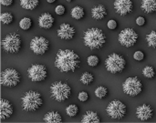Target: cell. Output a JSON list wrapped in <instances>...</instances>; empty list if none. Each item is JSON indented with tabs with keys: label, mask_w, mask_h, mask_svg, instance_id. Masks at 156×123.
<instances>
[{
	"label": "cell",
	"mask_w": 156,
	"mask_h": 123,
	"mask_svg": "<svg viewBox=\"0 0 156 123\" xmlns=\"http://www.w3.org/2000/svg\"><path fill=\"white\" fill-rule=\"evenodd\" d=\"M28 78L33 82H40L45 80L47 78L48 72L47 69L44 65L41 64H34L27 70Z\"/></svg>",
	"instance_id": "11"
},
{
	"label": "cell",
	"mask_w": 156,
	"mask_h": 123,
	"mask_svg": "<svg viewBox=\"0 0 156 123\" xmlns=\"http://www.w3.org/2000/svg\"><path fill=\"white\" fill-rule=\"evenodd\" d=\"M141 8L145 13H154L156 11V0H142Z\"/></svg>",
	"instance_id": "20"
},
{
	"label": "cell",
	"mask_w": 156,
	"mask_h": 123,
	"mask_svg": "<svg viewBox=\"0 0 156 123\" xmlns=\"http://www.w3.org/2000/svg\"><path fill=\"white\" fill-rule=\"evenodd\" d=\"M20 81L19 73L14 69H6L2 72L1 75V83L5 87H15Z\"/></svg>",
	"instance_id": "10"
},
{
	"label": "cell",
	"mask_w": 156,
	"mask_h": 123,
	"mask_svg": "<svg viewBox=\"0 0 156 123\" xmlns=\"http://www.w3.org/2000/svg\"><path fill=\"white\" fill-rule=\"evenodd\" d=\"M0 19H1V22L5 25H9L13 22V16L11 13H8V12H4L1 14V16H0Z\"/></svg>",
	"instance_id": "26"
},
{
	"label": "cell",
	"mask_w": 156,
	"mask_h": 123,
	"mask_svg": "<svg viewBox=\"0 0 156 123\" xmlns=\"http://www.w3.org/2000/svg\"><path fill=\"white\" fill-rule=\"evenodd\" d=\"M125 66H126V61L124 58L116 53L111 54L105 60L106 69L112 74L121 73L125 69Z\"/></svg>",
	"instance_id": "5"
},
{
	"label": "cell",
	"mask_w": 156,
	"mask_h": 123,
	"mask_svg": "<svg viewBox=\"0 0 156 123\" xmlns=\"http://www.w3.org/2000/svg\"><path fill=\"white\" fill-rule=\"evenodd\" d=\"M0 114H1V121L6 120L11 117L13 114V106L12 104L5 99L1 100L0 102Z\"/></svg>",
	"instance_id": "16"
},
{
	"label": "cell",
	"mask_w": 156,
	"mask_h": 123,
	"mask_svg": "<svg viewBox=\"0 0 156 123\" xmlns=\"http://www.w3.org/2000/svg\"><path fill=\"white\" fill-rule=\"evenodd\" d=\"M118 39L122 46L131 47L136 44L138 40V34L133 28H125L121 31Z\"/></svg>",
	"instance_id": "9"
},
{
	"label": "cell",
	"mask_w": 156,
	"mask_h": 123,
	"mask_svg": "<svg viewBox=\"0 0 156 123\" xmlns=\"http://www.w3.org/2000/svg\"><path fill=\"white\" fill-rule=\"evenodd\" d=\"M107 26H108V27H109L110 29L113 30V29H116V28H117V26H118V24H117V22H116L115 20L112 19V20H110V21L108 22Z\"/></svg>",
	"instance_id": "35"
},
{
	"label": "cell",
	"mask_w": 156,
	"mask_h": 123,
	"mask_svg": "<svg viewBox=\"0 0 156 123\" xmlns=\"http://www.w3.org/2000/svg\"><path fill=\"white\" fill-rule=\"evenodd\" d=\"M66 1H68V2H70V1H72V0H66Z\"/></svg>",
	"instance_id": "39"
},
{
	"label": "cell",
	"mask_w": 156,
	"mask_h": 123,
	"mask_svg": "<svg viewBox=\"0 0 156 123\" xmlns=\"http://www.w3.org/2000/svg\"><path fill=\"white\" fill-rule=\"evenodd\" d=\"M2 47L8 53H17L21 47V38L17 34L10 33L2 40Z\"/></svg>",
	"instance_id": "6"
},
{
	"label": "cell",
	"mask_w": 156,
	"mask_h": 123,
	"mask_svg": "<svg viewBox=\"0 0 156 123\" xmlns=\"http://www.w3.org/2000/svg\"><path fill=\"white\" fill-rule=\"evenodd\" d=\"M79 100H80V101H82V102L87 101V100H89V94H88L86 91H81V92H80V94H79Z\"/></svg>",
	"instance_id": "33"
},
{
	"label": "cell",
	"mask_w": 156,
	"mask_h": 123,
	"mask_svg": "<svg viewBox=\"0 0 156 123\" xmlns=\"http://www.w3.org/2000/svg\"><path fill=\"white\" fill-rule=\"evenodd\" d=\"M83 41L85 46L88 47L89 48L99 49L104 46L106 42V37L101 29L97 27H92L88 29L84 33Z\"/></svg>",
	"instance_id": "2"
},
{
	"label": "cell",
	"mask_w": 156,
	"mask_h": 123,
	"mask_svg": "<svg viewBox=\"0 0 156 123\" xmlns=\"http://www.w3.org/2000/svg\"><path fill=\"white\" fill-rule=\"evenodd\" d=\"M107 94H108V90H107V88H105V87H103V86L98 87V88L96 89V90H95V95H96V97L99 98V99H103V98H105V97L107 96Z\"/></svg>",
	"instance_id": "29"
},
{
	"label": "cell",
	"mask_w": 156,
	"mask_h": 123,
	"mask_svg": "<svg viewBox=\"0 0 156 123\" xmlns=\"http://www.w3.org/2000/svg\"><path fill=\"white\" fill-rule=\"evenodd\" d=\"M0 2H1V5L5 6H9L13 4L14 0H0Z\"/></svg>",
	"instance_id": "37"
},
{
	"label": "cell",
	"mask_w": 156,
	"mask_h": 123,
	"mask_svg": "<svg viewBox=\"0 0 156 123\" xmlns=\"http://www.w3.org/2000/svg\"><path fill=\"white\" fill-rule=\"evenodd\" d=\"M55 12H56V14H57V15L62 16V15H64V14H65V12H66V8H65L63 5H58V6L55 8Z\"/></svg>",
	"instance_id": "34"
},
{
	"label": "cell",
	"mask_w": 156,
	"mask_h": 123,
	"mask_svg": "<svg viewBox=\"0 0 156 123\" xmlns=\"http://www.w3.org/2000/svg\"><path fill=\"white\" fill-rule=\"evenodd\" d=\"M50 94L51 97L57 101H65L69 98L71 94V89L65 82L56 81L50 87Z\"/></svg>",
	"instance_id": "4"
},
{
	"label": "cell",
	"mask_w": 156,
	"mask_h": 123,
	"mask_svg": "<svg viewBox=\"0 0 156 123\" xmlns=\"http://www.w3.org/2000/svg\"><path fill=\"white\" fill-rule=\"evenodd\" d=\"M22 108L26 111H35L38 110L42 103V97L41 94L37 91H28L27 92L21 99Z\"/></svg>",
	"instance_id": "3"
},
{
	"label": "cell",
	"mask_w": 156,
	"mask_h": 123,
	"mask_svg": "<svg viewBox=\"0 0 156 123\" xmlns=\"http://www.w3.org/2000/svg\"><path fill=\"white\" fill-rule=\"evenodd\" d=\"M153 114H154V111L152 107L147 104H143L139 106L136 110V115L138 119L143 121H146L150 120L153 117Z\"/></svg>",
	"instance_id": "15"
},
{
	"label": "cell",
	"mask_w": 156,
	"mask_h": 123,
	"mask_svg": "<svg viewBox=\"0 0 156 123\" xmlns=\"http://www.w3.org/2000/svg\"><path fill=\"white\" fill-rule=\"evenodd\" d=\"M146 41L149 47H156V31L154 30L146 36Z\"/></svg>",
	"instance_id": "24"
},
{
	"label": "cell",
	"mask_w": 156,
	"mask_h": 123,
	"mask_svg": "<svg viewBox=\"0 0 156 123\" xmlns=\"http://www.w3.org/2000/svg\"><path fill=\"white\" fill-rule=\"evenodd\" d=\"M44 121L47 123H60L62 121V118L60 114L57 111L48 112L44 117Z\"/></svg>",
	"instance_id": "21"
},
{
	"label": "cell",
	"mask_w": 156,
	"mask_h": 123,
	"mask_svg": "<svg viewBox=\"0 0 156 123\" xmlns=\"http://www.w3.org/2000/svg\"><path fill=\"white\" fill-rule=\"evenodd\" d=\"M78 112H79V108L75 104H71L69 107H67V109H66V113L69 117H75L78 114Z\"/></svg>",
	"instance_id": "30"
},
{
	"label": "cell",
	"mask_w": 156,
	"mask_h": 123,
	"mask_svg": "<svg viewBox=\"0 0 156 123\" xmlns=\"http://www.w3.org/2000/svg\"><path fill=\"white\" fill-rule=\"evenodd\" d=\"M80 58L73 50L60 49L57 53L55 66L61 72H73L80 66Z\"/></svg>",
	"instance_id": "1"
},
{
	"label": "cell",
	"mask_w": 156,
	"mask_h": 123,
	"mask_svg": "<svg viewBox=\"0 0 156 123\" xmlns=\"http://www.w3.org/2000/svg\"><path fill=\"white\" fill-rule=\"evenodd\" d=\"M39 4V0H20V5L24 9L33 10Z\"/></svg>",
	"instance_id": "22"
},
{
	"label": "cell",
	"mask_w": 156,
	"mask_h": 123,
	"mask_svg": "<svg viewBox=\"0 0 156 123\" xmlns=\"http://www.w3.org/2000/svg\"><path fill=\"white\" fill-rule=\"evenodd\" d=\"M75 33H76V30L74 26H72L69 24H62L58 30V37H60L61 39H65V40L71 39L74 37Z\"/></svg>",
	"instance_id": "14"
},
{
	"label": "cell",
	"mask_w": 156,
	"mask_h": 123,
	"mask_svg": "<svg viewBox=\"0 0 156 123\" xmlns=\"http://www.w3.org/2000/svg\"><path fill=\"white\" fill-rule=\"evenodd\" d=\"M94 79V77L91 73L90 72H85L81 75L80 77V82L84 85H89L90 84Z\"/></svg>",
	"instance_id": "25"
},
{
	"label": "cell",
	"mask_w": 156,
	"mask_h": 123,
	"mask_svg": "<svg viewBox=\"0 0 156 123\" xmlns=\"http://www.w3.org/2000/svg\"><path fill=\"white\" fill-rule=\"evenodd\" d=\"M143 74L147 79H153L155 76V71H154V69L153 67L146 66L143 70Z\"/></svg>",
	"instance_id": "28"
},
{
	"label": "cell",
	"mask_w": 156,
	"mask_h": 123,
	"mask_svg": "<svg viewBox=\"0 0 156 123\" xmlns=\"http://www.w3.org/2000/svg\"><path fill=\"white\" fill-rule=\"evenodd\" d=\"M133 58H134L135 60H137V61H142V60L144 58V52H143V51H140V50L136 51V52L133 54Z\"/></svg>",
	"instance_id": "32"
},
{
	"label": "cell",
	"mask_w": 156,
	"mask_h": 123,
	"mask_svg": "<svg viewBox=\"0 0 156 123\" xmlns=\"http://www.w3.org/2000/svg\"><path fill=\"white\" fill-rule=\"evenodd\" d=\"M114 8L120 16H126L133 9V3L132 0H115Z\"/></svg>",
	"instance_id": "13"
},
{
	"label": "cell",
	"mask_w": 156,
	"mask_h": 123,
	"mask_svg": "<svg viewBox=\"0 0 156 123\" xmlns=\"http://www.w3.org/2000/svg\"><path fill=\"white\" fill-rule=\"evenodd\" d=\"M106 111L112 119L120 120L126 114V106L120 100H113L108 105Z\"/></svg>",
	"instance_id": "8"
},
{
	"label": "cell",
	"mask_w": 156,
	"mask_h": 123,
	"mask_svg": "<svg viewBox=\"0 0 156 123\" xmlns=\"http://www.w3.org/2000/svg\"><path fill=\"white\" fill-rule=\"evenodd\" d=\"M47 1H48V3H50V4H52V3H54V2H55L56 0H47Z\"/></svg>",
	"instance_id": "38"
},
{
	"label": "cell",
	"mask_w": 156,
	"mask_h": 123,
	"mask_svg": "<svg viewBox=\"0 0 156 123\" xmlns=\"http://www.w3.org/2000/svg\"><path fill=\"white\" fill-rule=\"evenodd\" d=\"M123 92L129 96L135 97L139 95L143 90V85L141 80L137 77L128 78L122 84Z\"/></svg>",
	"instance_id": "7"
},
{
	"label": "cell",
	"mask_w": 156,
	"mask_h": 123,
	"mask_svg": "<svg viewBox=\"0 0 156 123\" xmlns=\"http://www.w3.org/2000/svg\"><path fill=\"white\" fill-rule=\"evenodd\" d=\"M85 13H84V9L83 7L81 6H75L71 9V16L74 18V19H81L83 16H84Z\"/></svg>",
	"instance_id": "23"
},
{
	"label": "cell",
	"mask_w": 156,
	"mask_h": 123,
	"mask_svg": "<svg viewBox=\"0 0 156 123\" xmlns=\"http://www.w3.org/2000/svg\"><path fill=\"white\" fill-rule=\"evenodd\" d=\"M32 26V20L29 17H24L19 22V26L23 30H28Z\"/></svg>",
	"instance_id": "27"
},
{
	"label": "cell",
	"mask_w": 156,
	"mask_h": 123,
	"mask_svg": "<svg viewBox=\"0 0 156 123\" xmlns=\"http://www.w3.org/2000/svg\"><path fill=\"white\" fill-rule=\"evenodd\" d=\"M107 10L103 5H98L91 9V16L94 19H102L106 16Z\"/></svg>",
	"instance_id": "18"
},
{
	"label": "cell",
	"mask_w": 156,
	"mask_h": 123,
	"mask_svg": "<svg viewBox=\"0 0 156 123\" xmlns=\"http://www.w3.org/2000/svg\"><path fill=\"white\" fill-rule=\"evenodd\" d=\"M82 123H99L101 122V119L98 116V114L94 111H87L85 115L82 117L81 120Z\"/></svg>",
	"instance_id": "19"
},
{
	"label": "cell",
	"mask_w": 156,
	"mask_h": 123,
	"mask_svg": "<svg viewBox=\"0 0 156 123\" xmlns=\"http://www.w3.org/2000/svg\"><path fill=\"white\" fill-rule=\"evenodd\" d=\"M99 61H100L99 58L97 56H94V55L90 56L87 59V62H88L89 66H90V67H96L99 64Z\"/></svg>",
	"instance_id": "31"
},
{
	"label": "cell",
	"mask_w": 156,
	"mask_h": 123,
	"mask_svg": "<svg viewBox=\"0 0 156 123\" xmlns=\"http://www.w3.org/2000/svg\"><path fill=\"white\" fill-rule=\"evenodd\" d=\"M53 24H54V17L49 13H44L38 18V25L42 28L49 29L53 26Z\"/></svg>",
	"instance_id": "17"
},
{
	"label": "cell",
	"mask_w": 156,
	"mask_h": 123,
	"mask_svg": "<svg viewBox=\"0 0 156 123\" xmlns=\"http://www.w3.org/2000/svg\"><path fill=\"white\" fill-rule=\"evenodd\" d=\"M49 47V42L47 38L43 37H36L32 38L30 42L31 50L37 55L45 54Z\"/></svg>",
	"instance_id": "12"
},
{
	"label": "cell",
	"mask_w": 156,
	"mask_h": 123,
	"mask_svg": "<svg viewBox=\"0 0 156 123\" xmlns=\"http://www.w3.org/2000/svg\"><path fill=\"white\" fill-rule=\"evenodd\" d=\"M136 24L138 25V26H144V24H145V18L144 17V16H138L137 18H136Z\"/></svg>",
	"instance_id": "36"
}]
</instances>
